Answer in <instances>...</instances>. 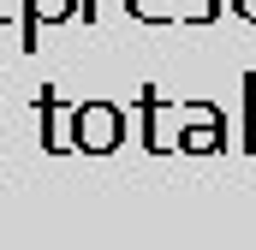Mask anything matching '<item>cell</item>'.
I'll list each match as a JSON object with an SVG mask.
<instances>
[{"label": "cell", "mask_w": 256, "mask_h": 250, "mask_svg": "<svg viewBox=\"0 0 256 250\" xmlns=\"http://www.w3.org/2000/svg\"><path fill=\"white\" fill-rule=\"evenodd\" d=\"M12 18H24V0H0V24H12Z\"/></svg>", "instance_id": "8"}, {"label": "cell", "mask_w": 256, "mask_h": 250, "mask_svg": "<svg viewBox=\"0 0 256 250\" xmlns=\"http://www.w3.org/2000/svg\"><path fill=\"white\" fill-rule=\"evenodd\" d=\"M60 18H78V0H24V18H18V48L36 54V30L42 24H60Z\"/></svg>", "instance_id": "4"}, {"label": "cell", "mask_w": 256, "mask_h": 250, "mask_svg": "<svg viewBox=\"0 0 256 250\" xmlns=\"http://www.w3.org/2000/svg\"><path fill=\"white\" fill-rule=\"evenodd\" d=\"M179 149L185 155H220L226 149V114L214 102H179Z\"/></svg>", "instance_id": "2"}, {"label": "cell", "mask_w": 256, "mask_h": 250, "mask_svg": "<svg viewBox=\"0 0 256 250\" xmlns=\"http://www.w3.org/2000/svg\"><path fill=\"white\" fill-rule=\"evenodd\" d=\"M238 90H244V96H238V102H244V108H238V149L256 155V72L238 78Z\"/></svg>", "instance_id": "6"}, {"label": "cell", "mask_w": 256, "mask_h": 250, "mask_svg": "<svg viewBox=\"0 0 256 250\" xmlns=\"http://www.w3.org/2000/svg\"><path fill=\"white\" fill-rule=\"evenodd\" d=\"M30 108H36V120H42V149H48V155H66V149H72V125H60L66 96L54 84H42V90L30 96Z\"/></svg>", "instance_id": "3"}, {"label": "cell", "mask_w": 256, "mask_h": 250, "mask_svg": "<svg viewBox=\"0 0 256 250\" xmlns=\"http://www.w3.org/2000/svg\"><path fill=\"white\" fill-rule=\"evenodd\" d=\"M161 108H167V96H161V90H155V84H143V90H137V120H143V131H137V143H143V149H149V155H167V149H173V137H161Z\"/></svg>", "instance_id": "5"}, {"label": "cell", "mask_w": 256, "mask_h": 250, "mask_svg": "<svg viewBox=\"0 0 256 250\" xmlns=\"http://www.w3.org/2000/svg\"><path fill=\"white\" fill-rule=\"evenodd\" d=\"M131 18H173V0H126Z\"/></svg>", "instance_id": "7"}, {"label": "cell", "mask_w": 256, "mask_h": 250, "mask_svg": "<svg viewBox=\"0 0 256 250\" xmlns=\"http://www.w3.org/2000/svg\"><path fill=\"white\" fill-rule=\"evenodd\" d=\"M78 12H84V24H90V18H96V0H78Z\"/></svg>", "instance_id": "10"}, {"label": "cell", "mask_w": 256, "mask_h": 250, "mask_svg": "<svg viewBox=\"0 0 256 250\" xmlns=\"http://www.w3.org/2000/svg\"><path fill=\"white\" fill-rule=\"evenodd\" d=\"M232 12H238V18H250V24H256V0H232Z\"/></svg>", "instance_id": "9"}, {"label": "cell", "mask_w": 256, "mask_h": 250, "mask_svg": "<svg viewBox=\"0 0 256 250\" xmlns=\"http://www.w3.org/2000/svg\"><path fill=\"white\" fill-rule=\"evenodd\" d=\"M126 143V108L120 102H78L72 108V149L78 155H114Z\"/></svg>", "instance_id": "1"}]
</instances>
